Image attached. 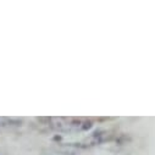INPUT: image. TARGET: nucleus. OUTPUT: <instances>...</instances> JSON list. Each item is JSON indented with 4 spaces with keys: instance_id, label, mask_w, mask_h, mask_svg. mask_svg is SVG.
<instances>
[{
    "instance_id": "1",
    "label": "nucleus",
    "mask_w": 155,
    "mask_h": 155,
    "mask_svg": "<svg viewBox=\"0 0 155 155\" xmlns=\"http://www.w3.org/2000/svg\"><path fill=\"white\" fill-rule=\"evenodd\" d=\"M53 127L58 131H67V130H70L71 126L65 119H56L53 124Z\"/></svg>"
},
{
    "instance_id": "4",
    "label": "nucleus",
    "mask_w": 155,
    "mask_h": 155,
    "mask_svg": "<svg viewBox=\"0 0 155 155\" xmlns=\"http://www.w3.org/2000/svg\"><path fill=\"white\" fill-rule=\"evenodd\" d=\"M91 127H92V122H91V121H87L82 128H83V130H87V128H91Z\"/></svg>"
},
{
    "instance_id": "3",
    "label": "nucleus",
    "mask_w": 155,
    "mask_h": 155,
    "mask_svg": "<svg viewBox=\"0 0 155 155\" xmlns=\"http://www.w3.org/2000/svg\"><path fill=\"white\" fill-rule=\"evenodd\" d=\"M22 124L21 119H2L0 120V126H20Z\"/></svg>"
},
{
    "instance_id": "2",
    "label": "nucleus",
    "mask_w": 155,
    "mask_h": 155,
    "mask_svg": "<svg viewBox=\"0 0 155 155\" xmlns=\"http://www.w3.org/2000/svg\"><path fill=\"white\" fill-rule=\"evenodd\" d=\"M56 153H59L60 155H77L78 150L72 147H61L56 149Z\"/></svg>"
}]
</instances>
